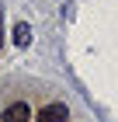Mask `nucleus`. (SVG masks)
<instances>
[{
  "mask_svg": "<svg viewBox=\"0 0 118 122\" xmlns=\"http://www.w3.org/2000/svg\"><path fill=\"white\" fill-rule=\"evenodd\" d=\"M70 119V108L63 101H52V105H42V112H38V122H66Z\"/></svg>",
  "mask_w": 118,
  "mask_h": 122,
  "instance_id": "nucleus-1",
  "label": "nucleus"
},
{
  "mask_svg": "<svg viewBox=\"0 0 118 122\" xmlns=\"http://www.w3.org/2000/svg\"><path fill=\"white\" fill-rule=\"evenodd\" d=\"M28 105L24 101H14V105H7V108H4V115H0V119L4 122H28Z\"/></svg>",
  "mask_w": 118,
  "mask_h": 122,
  "instance_id": "nucleus-2",
  "label": "nucleus"
},
{
  "mask_svg": "<svg viewBox=\"0 0 118 122\" xmlns=\"http://www.w3.org/2000/svg\"><path fill=\"white\" fill-rule=\"evenodd\" d=\"M28 42H31V25H28V21H18V25H14V46L24 49Z\"/></svg>",
  "mask_w": 118,
  "mask_h": 122,
  "instance_id": "nucleus-3",
  "label": "nucleus"
},
{
  "mask_svg": "<svg viewBox=\"0 0 118 122\" xmlns=\"http://www.w3.org/2000/svg\"><path fill=\"white\" fill-rule=\"evenodd\" d=\"M4 38L7 35H4V14H0V46H4Z\"/></svg>",
  "mask_w": 118,
  "mask_h": 122,
  "instance_id": "nucleus-4",
  "label": "nucleus"
}]
</instances>
